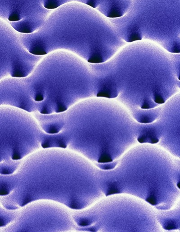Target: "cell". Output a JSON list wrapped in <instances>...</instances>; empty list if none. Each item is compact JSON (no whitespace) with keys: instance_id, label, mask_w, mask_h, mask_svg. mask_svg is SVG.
I'll use <instances>...</instances> for the list:
<instances>
[{"instance_id":"ba28073f","label":"cell","mask_w":180,"mask_h":232,"mask_svg":"<svg viewBox=\"0 0 180 232\" xmlns=\"http://www.w3.org/2000/svg\"><path fill=\"white\" fill-rule=\"evenodd\" d=\"M2 209L0 206V227H3L7 224V219L5 217L3 213H1V211H2Z\"/></svg>"},{"instance_id":"8992f818","label":"cell","mask_w":180,"mask_h":232,"mask_svg":"<svg viewBox=\"0 0 180 232\" xmlns=\"http://www.w3.org/2000/svg\"><path fill=\"white\" fill-rule=\"evenodd\" d=\"M164 228L167 230H172L176 228V222L173 220H169L166 221L164 225Z\"/></svg>"},{"instance_id":"9a60e30c","label":"cell","mask_w":180,"mask_h":232,"mask_svg":"<svg viewBox=\"0 0 180 232\" xmlns=\"http://www.w3.org/2000/svg\"><path fill=\"white\" fill-rule=\"evenodd\" d=\"M20 20V17L19 15L16 13H12L10 15L9 17V20L10 21H18Z\"/></svg>"},{"instance_id":"6da1fadb","label":"cell","mask_w":180,"mask_h":232,"mask_svg":"<svg viewBox=\"0 0 180 232\" xmlns=\"http://www.w3.org/2000/svg\"><path fill=\"white\" fill-rule=\"evenodd\" d=\"M118 95L116 85L110 80L105 81L101 85L99 91L97 94L98 97L113 98Z\"/></svg>"},{"instance_id":"3957f363","label":"cell","mask_w":180,"mask_h":232,"mask_svg":"<svg viewBox=\"0 0 180 232\" xmlns=\"http://www.w3.org/2000/svg\"><path fill=\"white\" fill-rule=\"evenodd\" d=\"M120 192V190L117 186V185L116 183L113 182L109 185L108 190L106 195V196H108L111 194L119 193Z\"/></svg>"},{"instance_id":"9c48e42d","label":"cell","mask_w":180,"mask_h":232,"mask_svg":"<svg viewBox=\"0 0 180 232\" xmlns=\"http://www.w3.org/2000/svg\"><path fill=\"white\" fill-rule=\"evenodd\" d=\"M154 101L158 104H162L165 102V101L161 95L158 93H155L154 94Z\"/></svg>"},{"instance_id":"277c9868","label":"cell","mask_w":180,"mask_h":232,"mask_svg":"<svg viewBox=\"0 0 180 232\" xmlns=\"http://www.w3.org/2000/svg\"><path fill=\"white\" fill-rule=\"evenodd\" d=\"M113 161V159L109 154L104 153L102 154L98 160V162L100 163H108Z\"/></svg>"},{"instance_id":"44dd1931","label":"cell","mask_w":180,"mask_h":232,"mask_svg":"<svg viewBox=\"0 0 180 232\" xmlns=\"http://www.w3.org/2000/svg\"><path fill=\"white\" fill-rule=\"evenodd\" d=\"M42 113V114H48V113L47 112V111L46 110H43L42 111V112H41Z\"/></svg>"},{"instance_id":"ac0fdd59","label":"cell","mask_w":180,"mask_h":232,"mask_svg":"<svg viewBox=\"0 0 180 232\" xmlns=\"http://www.w3.org/2000/svg\"><path fill=\"white\" fill-rule=\"evenodd\" d=\"M13 77H24L23 73L19 71H16L13 73Z\"/></svg>"},{"instance_id":"5b68a950","label":"cell","mask_w":180,"mask_h":232,"mask_svg":"<svg viewBox=\"0 0 180 232\" xmlns=\"http://www.w3.org/2000/svg\"><path fill=\"white\" fill-rule=\"evenodd\" d=\"M88 62L91 63H100L103 62V59L100 54H95L89 59Z\"/></svg>"},{"instance_id":"e0dca14e","label":"cell","mask_w":180,"mask_h":232,"mask_svg":"<svg viewBox=\"0 0 180 232\" xmlns=\"http://www.w3.org/2000/svg\"><path fill=\"white\" fill-rule=\"evenodd\" d=\"M66 110V108L63 105H60L59 107H58V108L57 109V112L60 113V112H62L65 111Z\"/></svg>"},{"instance_id":"7402d4cb","label":"cell","mask_w":180,"mask_h":232,"mask_svg":"<svg viewBox=\"0 0 180 232\" xmlns=\"http://www.w3.org/2000/svg\"><path fill=\"white\" fill-rule=\"evenodd\" d=\"M4 184H0V192L1 191V190H2L3 187L4 186Z\"/></svg>"},{"instance_id":"603a6c76","label":"cell","mask_w":180,"mask_h":232,"mask_svg":"<svg viewBox=\"0 0 180 232\" xmlns=\"http://www.w3.org/2000/svg\"><path fill=\"white\" fill-rule=\"evenodd\" d=\"M177 186L178 187L179 189H180V182H179L177 184Z\"/></svg>"},{"instance_id":"7a4b0ae2","label":"cell","mask_w":180,"mask_h":232,"mask_svg":"<svg viewBox=\"0 0 180 232\" xmlns=\"http://www.w3.org/2000/svg\"><path fill=\"white\" fill-rule=\"evenodd\" d=\"M138 141L139 143L150 142L152 144L156 143L159 141V139L154 133L152 131L147 132L146 133L140 135L138 138Z\"/></svg>"},{"instance_id":"52a82bcc","label":"cell","mask_w":180,"mask_h":232,"mask_svg":"<svg viewBox=\"0 0 180 232\" xmlns=\"http://www.w3.org/2000/svg\"><path fill=\"white\" fill-rule=\"evenodd\" d=\"M142 39L141 34L139 33H133L129 37L128 41L129 42H133L136 40H139Z\"/></svg>"},{"instance_id":"4fadbf2b","label":"cell","mask_w":180,"mask_h":232,"mask_svg":"<svg viewBox=\"0 0 180 232\" xmlns=\"http://www.w3.org/2000/svg\"><path fill=\"white\" fill-rule=\"evenodd\" d=\"M116 166V164L115 163H108L107 164H105V165H102L101 166V167L102 169H103V170H110V169H112L113 168L115 167Z\"/></svg>"},{"instance_id":"d6986e66","label":"cell","mask_w":180,"mask_h":232,"mask_svg":"<svg viewBox=\"0 0 180 232\" xmlns=\"http://www.w3.org/2000/svg\"><path fill=\"white\" fill-rule=\"evenodd\" d=\"M87 4L89 5L90 6L95 8L96 7V3L94 0H90L89 1V2L87 3Z\"/></svg>"},{"instance_id":"5bb4252c","label":"cell","mask_w":180,"mask_h":232,"mask_svg":"<svg viewBox=\"0 0 180 232\" xmlns=\"http://www.w3.org/2000/svg\"><path fill=\"white\" fill-rule=\"evenodd\" d=\"M121 15H122L118 11H116L115 10L110 13L108 15V17L111 18H115V17H120V16H121Z\"/></svg>"},{"instance_id":"7c38bea8","label":"cell","mask_w":180,"mask_h":232,"mask_svg":"<svg viewBox=\"0 0 180 232\" xmlns=\"http://www.w3.org/2000/svg\"><path fill=\"white\" fill-rule=\"evenodd\" d=\"M146 201L153 205H156L157 204V199L154 196H150L146 199Z\"/></svg>"},{"instance_id":"2e32d148","label":"cell","mask_w":180,"mask_h":232,"mask_svg":"<svg viewBox=\"0 0 180 232\" xmlns=\"http://www.w3.org/2000/svg\"><path fill=\"white\" fill-rule=\"evenodd\" d=\"M151 103L147 100H146L143 103L141 108L143 109H149L151 108L152 106L151 105Z\"/></svg>"},{"instance_id":"8fae6325","label":"cell","mask_w":180,"mask_h":232,"mask_svg":"<svg viewBox=\"0 0 180 232\" xmlns=\"http://www.w3.org/2000/svg\"><path fill=\"white\" fill-rule=\"evenodd\" d=\"M91 224V221L90 220L88 219H80L79 221L78 224L79 225L82 226H88L90 225Z\"/></svg>"},{"instance_id":"30bf717a","label":"cell","mask_w":180,"mask_h":232,"mask_svg":"<svg viewBox=\"0 0 180 232\" xmlns=\"http://www.w3.org/2000/svg\"><path fill=\"white\" fill-rule=\"evenodd\" d=\"M30 52L36 55H44L46 54V52L44 50L38 48L33 49L31 51H30Z\"/></svg>"},{"instance_id":"ffe728a7","label":"cell","mask_w":180,"mask_h":232,"mask_svg":"<svg viewBox=\"0 0 180 232\" xmlns=\"http://www.w3.org/2000/svg\"><path fill=\"white\" fill-rule=\"evenodd\" d=\"M43 99H44L42 95H41V94H38L36 97L35 100L36 101H41L43 100Z\"/></svg>"}]
</instances>
